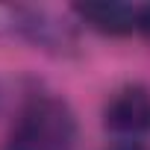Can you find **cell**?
I'll return each mask as SVG.
<instances>
[{
	"mask_svg": "<svg viewBox=\"0 0 150 150\" xmlns=\"http://www.w3.org/2000/svg\"><path fill=\"white\" fill-rule=\"evenodd\" d=\"M74 12L91 30L106 35H127L135 30V21H138V6L118 3V0H88V3H77Z\"/></svg>",
	"mask_w": 150,
	"mask_h": 150,
	"instance_id": "3",
	"label": "cell"
},
{
	"mask_svg": "<svg viewBox=\"0 0 150 150\" xmlns=\"http://www.w3.org/2000/svg\"><path fill=\"white\" fill-rule=\"evenodd\" d=\"M135 30L150 38V6H138V21H135Z\"/></svg>",
	"mask_w": 150,
	"mask_h": 150,
	"instance_id": "4",
	"label": "cell"
},
{
	"mask_svg": "<svg viewBox=\"0 0 150 150\" xmlns=\"http://www.w3.org/2000/svg\"><path fill=\"white\" fill-rule=\"evenodd\" d=\"M112 150H144L141 144H121V147H112Z\"/></svg>",
	"mask_w": 150,
	"mask_h": 150,
	"instance_id": "5",
	"label": "cell"
},
{
	"mask_svg": "<svg viewBox=\"0 0 150 150\" xmlns=\"http://www.w3.org/2000/svg\"><path fill=\"white\" fill-rule=\"evenodd\" d=\"M103 124H106V129L121 132V135L150 132V88L127 86V88L115 91V97L106 103Z\"/></svg>",
	"mask_w": 150,
	"mask_h": 150,
	"instance_id": "2",
	"label": "cell"
},
{
	"mask_svg": "<svg viewBox=\"0 0 150 150\" xmlns=\"http://www.w3.org/2000/svg\"><path fill=\"white\" fill-rule=\"evenodd\" d=\"M77 141V118L59 97H35L24 106L3 150H71Z\"/></svg>",
	"mask_w": 150,
	"mask_h": 150,
	"instance_id": "1",
	"label": "cell"
}]
</instances>
